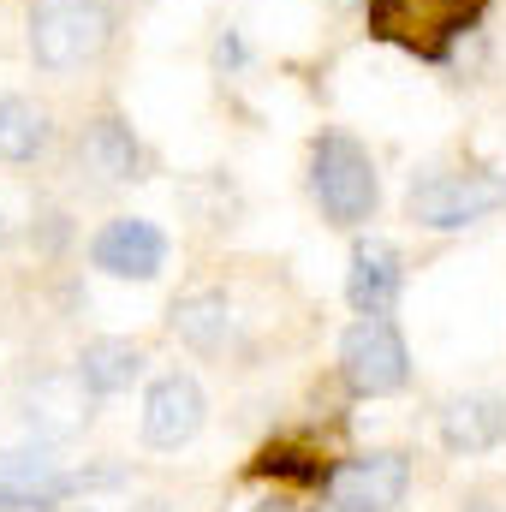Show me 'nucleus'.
Segmentation results:
<instances>
[{
    "label": "nucleus",
    "instance_id": "f257e3e1",
    "mask_svg": "<svg viewBox=\"0 0 506 512\" xmlns=\"http://www.w3.org/2000/svg\"><path fill=\"white\" fill-rule=\"evenodd\" d=\"M126 36L120 0H24V60L42 78L102 66Z\"/></svg>",
    "mask_w": 506,
    "mask_h": 512
},
{
    "label": "nucleus",
    "instance_id": "f03ea898",
    "mask_svg": "<svg viewBox=\"0 0 506 512\" xmlns=\"http://www.w3.org/2000/svg\"><path fill=\"white\" fill-rule=\"evenodd\" d=\"M495 0H364V36L417 60V66H453L459 42L483 30Z\"/></svg>",
    "mask_w": 506,
    "mask_h": 512
},
{
    "label": "nucleus",
    "instance_id": "7ed1b4c3",
    "mask_svg": "<svg viewBox=\"0 0 506 512\" xmlns=\"http://www.w3.org/2000/svg\"><path fill=\"white\" fill-rule=\"evenodd\" d=\"M304 185H310V203L328 227L340 233H358L370 227L381 209V167L370 155L364 137H352L346 126H322L310 137V161H304Z\"/></svg>",
    "mask_w": 506,
    "mask_h": 512
},
{
    "label": "nucleus",
    "instance_id": "20e7f679",
    "mask_svg": "<svg viewBox=\"0 0 506 512\" xmlns=\"http://www.w3.org/2000/svg\"><path fill=\"white\" fill-rule=\"evenodd\" d=\"M495 209H506V179L477 167H423L405 185V215L423 233H465Z\"/></svg>",
    "mask_w": 506,
    "mask_h": 512
},
{
    "label": "nucleus",
    "instance_id": "39448f33",
    "mask_svg": "<svg viewBox=\"0 0 506 512\" xmlns=\"http://www.w3.org/2000/svg\"><path fill=\"white\" fill-rule=\"evenodd\" d=\"M340 382L358 399H387L411 382V346L393 316H358L340 334Z\"/></svg>",
    "mask_w": 506,
    "mask_h": 512
},
{
    "label": "nucleus",
    "instance_id": "423d86ee",
    "mask_svg": "<svg viewBox=\"0 0 506 512\" xmlns=\"http://www.w3.org/2000/svg\"><path fill=\"white\" fill-rule=\"evenodd\" d=\"M72 161L78 173H90L96 185H137L149 179V149L120 108H96L84 126H78V143H72Z\"/></svg>",
    "mask_w": 506,
    "mask_h": 512
},
{
    "label": "nucleus",
    "instance_id": "0eeeda50",
    "mask_svg": "<svg viewBox=\"0 0 506 512\" xmlns=\"http://www.w3.org/2000/svg\"><path fill=\"white\" fill-rule=\"evenodd\" d=\"M411 489V453L399 447H370L334 465L328 477V507L334 512H393Z\"/></svg>",
    "mask_w": 506,
    "mask_h": 512
},
{
    "label": "nucleus",
    "instance_id": "6e6552de",
    "mask_svg": "<svg viewBox=\"0 0 506 512\" xmlns=\"http://www.w3.org/2000/svg\"><path fill=\"white\" fill-rule=\"evenodd\" d=\"M90 268L96 274H108V280H137V286H149V280H161V268H167V233L155 227V221H143V215H114V221H102L96 233H90Z\"/></svg>",
    "mask_w": 506,
    "mask_h": 512
},
{
    "label": "nucleus",
    "instance_id": "1a4fd4ad",
    "mask_svg": "<svg viewBox=\"0 0 506 512\" xmlns=\"http://www.w3.org/2000/svg\"><path fill=\"white\" fill-rule=\"evenodd\" d=\"M203 417H209V393L191 370H167L143 393V441L161 453H179L185 441H197Z\"/></svg>",
    "mask_w": 506,
    "mask_h": 512
},
{
    "label": "nucleus",
    "instance_id": "9d476101",
    "mask_svg": "<svg viewBox=\"0 0 506 512\" xmlns=\"http://www.w3.org/2000/svg\"><path fill=\"white\" fill-rule=\"evenodd\" d=\"M405 292V256L399 245H387L376 233H358L352 239V262H346V304L358 316H393Z\"/></svg>",
    "mask_w": 506,
    "mask_h": 512
},
{
    "label": "nucleus",
    "instance_id": "9b49d317",
    "mask_svg": "<svg viewBox=\"0 0 506 512\" xmlns=\"http://www.w3.org/2000/svg\"><path fill=\"white\" fill-rule=\"evenodd\" d=\"M435 435H441V447L459 453V459L495 453V447L506 441V399L501 393H489V387L441 399V411H435Z\"/></svg>",
    "mask_w": 506,
    "mask_h": 512
},
{
    "label": "nucleus",
    "instance_id": "f8f14e48",
    "mask_svg": "<svg viewBox=\"0 0 506 512\" xmlns=\"http://www.w3.org/2000/svg\"><path fill=\"white\" fill-rule=\"evenodd\" d=\"M167 334L185 352H203V358L227 352V340H233V298L221 286H197V292L173 298L167 304Z\"/></svg>",
    "mask_w": 506,
    "mask_h": 512
},
{
    "label": "nucleus",
    "instance_id": "ddd939ff",
    "mask_svg": "<svg viewBox=\"0 0 506 512\" xmlns=\"http://www.w3.org/2000/svg\"><path fill=\"white\" fill-rule=\"evenodd\" d=\"M72 370H78V382L90 387L96 399H114V393H131V382L143 376V346L120 340V334H96V340L78 346Z\"/></svg>",
    "mask_w": 506,
    "mask_h": 512
},
{
    "label": "nucleus",
    "instance_id": "4468645a",
    "mask_svg": "<svg viewBox=\"0 0 506 512\" xmlns=\"http://www.w3.org/2000/svg\"><path fill=\"white\" fill-rule=\"evenodd\" d=\"M90 399L96 393L78 382V370L72 376H42V382L30 387V399H24V423L42 429V441L72 435L78 423H90Z\"/></svg>",
    "mask_w": 506,
    "mask_h": 512
},
{
    "label": "nucleus",
    "instance_id": "2eb2a0df",
    "mask_svg": "<svg viewBox=\"0 0 506 512\" xmlns=\"http://www.w3.org/2000/svg\"><path fill=\"white\" fill-rule=\"evenodd\" d=\"M48 149H54V114L30 96H0V161L36 167Z\"/></svg>",
    "mask_w": 506,
    "mask_h": 512
},
{
    "label": "nucleus",
    "instance_id": "dca6fc26",
    "mask_svg": "<svg viewBox=\"0 0 506 512\" xmlns=\"http://www.w3.org/2000/svg\"><path fill=\"white\" fill-rule=\"evenodd\" d=\"M251 477H274V483H298V489H328L334 465L316 459L310 447H292V441H268L251 459Z\"/></svg>",
    "mask_w": 506,
    "mask_h": 512
},
{
    "label": "nucleus",
    "instance_id": "f3484780",
    "mask_svg": "<svg viewBox=\"0 0 506 512\" xmlns=\"http://www.w3.org/2000/svg\"><path fill=\"white\" fill-rule=\"evenodd\" d=\"M66 245H72V215H66V209H36V221H30V251L54 262Z\"/></svg>",
    "mask_w": 506,
    "mask_h": 512
},
{
    "label": "nucleus",
    "instance_id": "a211bd4d",
    "mask_svg": "<svg viewBox=\"0 0 506 512\" xmlns=\"http://www.w3.org/2000/svg\"><path fill=\"white\" fill-rule=\"evenodd\" d=\"M209 66H215V78H239L245 66H251V42H245V30H221L215 36V48H209Z\"/></svg>",
    "mask_w": 506,
    "mask_h": 512
},
{
    "label": "nucleus",
    "instance_id": "6ab92c4d",
    "mask_svg": "<svg viewBox=\"0 0 506 512\" xmlns=\"http://www.w3.org/2000/svg\"><path fill=\"white\" fill-rule=\"evenodd\" d=\"M459 512H506V507L495 501V495H471V501H465Z\"/></svg>",
    "mask_w": 506,
    "mask_h": 512
},
{
    "label": "nucleus",
    "instance_id": "aec40b11",
    "mask_svg": "<svg viewBox=\"0 0 506 512\" xmlns=\"http://www.w3.org/2000/svg\"><path fill=\"white\" fill-rule=\"evenodd\" d=\"M251 512H298V507H292V501H286V495H268V501H256Z\"/></svg>",
    "mask_w": 506,
    "mask_h": 512
},
{
    "label": "nucleus",
    "instance_id": "412c9836",
    "mask_svg": "<svg viewBox=\"0 0 506 512\" xmlns=\"http://www.w3.org/2000/svg\"><path fill=\"white\" fill-rule=\"evenodd\" d=\"M12 245V221H6V209H0V251Z\"/></svg>",
    "mask_w": 506,
    "mask_h": 512
}]
</instances>
